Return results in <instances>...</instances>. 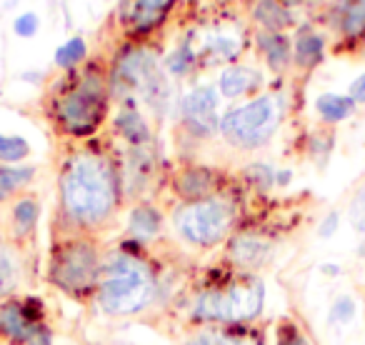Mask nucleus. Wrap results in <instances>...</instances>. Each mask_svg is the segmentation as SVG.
I'll list each match as a JSON object with an SVG mask.
<instances>
[{
  "label": "nucleus",
  "mask_w": 365,
  "mask_h": 345,
  "mask_svg": "<svg viewBox=\"0 0 365 345\" xmlns=\"http://www.w3.org/2000/svg\"><path fill=\"white\" fill-rule=\"evenodd\" d=\"M363 345H365V343H363Z\"/></svg>",
  "instance_id": "39"
},
{
  "label": "nucleus",
  "mask_w": 365,
  "mask_h": 345,
  "mask_svg": "<svg viewBox=\"0 0 365 345\" xmlns=\"http://www.w3.org/2000/svg\"><path fill=\"white\" fill-rule=\"evenodd\" d=\"M180 345H225V335L215 333V330H200L188 340H182Z\"/></svg>",
  "instance_id": "33"
},
{
  "label": "nucleus",
  "mask_w": 365,
  "mask_h": 345,
  "mask_svg": "<svg viewBox=\"0 0 365 345\" xmlns=\"http://www.w3.org/2000/svg\"><path fill=\"white\" fill-rule=\"evenodd\" d=\"M338 228H340V213H338V210H330V213L325 215L323 220H320V225H318V238H323V240L333 238V235L338 233Z\"/></svg>",
  "instance_id": "34"
},
{
  "label": "nucleus",
  "mask_w": 365,
  "mask_h": 345,
  "mask_svg": "<svg viewBox=\"0 0 365 345\" xmlns=\"http://www.w3.org/2000/svg\"><path fill=\"white\" fill-rule=\"evenodd\" d=\"M33 180H36V168L33 165H26V163H21V165H0V193L6 198L21 193Z\"/></svg>",
  "instance_id": "22"
},
{
  "label": "nucleus",
  "mask_w": 365,
  "mask_h": 345,
  "mask_svg": "<svg viewBox=\"0 0 365 345\" xmlns=\"http://www.w3.org/2000/svg\"><path fill=\"white\" fill-rule=\"evenodd\" d=\"M220 93L215 86H195L180 98V123L193 138H213L220 133Z\"/></svg>",
  "instance_id": "9"
},
{
  "label": "nucleus",
  "mask_w": 365,
  "mask_h": 345,
  "mask_svg": "<svg viewBox=\"0 0 365 345\" xmlns=\"http://www.w3.org/2000/svg\"><path fill=\"white\" fill-rule=\"evenodd\" d=\"M325 56V41L318 36V33L310 31H300L295 36L293 43V66L303 68V71H310V68L320 66Z\"/></svg>",
  "instance_id": "19"
},
{
  "label": "nucleus",
  "mask_w": 365,
  "mask_h": 345,
  "mask_svg": "<svg viewBox=\"0 0 365 345\" xmlns=\"http://www.w3.org/2000/svg\"><path fill=\"white\" fill-rule=\"evenodd\" d=\"M238 200L215 193L193 203H178L170 213V228L185 248L213 250L228 243L230 235L238 230Z\"/></svg>",
  "instance_id": "4"
},
{
  "label": "nucleus",
  "mask_w": 365,
  "mask_h": 345,
  "mask_svg": "<svg viewBox=\"0 0 365 345\" xmlns=\"http://www.w3.org/2000/svg\"><path fill=\"white\" fill-rule=\"evenodd\" d=\"M218 88L220 98L225 101H240V98H255L258 91L263 88V73L253 66H243V63H230L228 68H223L218 76Z\"/></svg>",
  "instance_id": "12"
},
{
  "label": "nucleus",
  "mask_w": 365,
  "mask_h": 345,
  "mask_svg": "<svg viewBox=\"0 0 365 345\" xmlns=\"http://www.w3.org/2000/svg\"><path fill=\"white\" fill-rule=\"evenodd\" d=\"M275 345H313L308 330L298 323L295 318H280L275 323Z\"/></svg>",
  "instance_id": "28"
},
{
  "label": "nucleus",
  "mask_w": 365,
  "mask_h": 345,
  "mask_svg": "<svg viewBox=\"0 0 365 345\" xmlns=\"http://www.w3.org/2000/svg\"><path fill=\"white\" fill-rule=\"evenodd\" d=\"M348 223L358 235H365V185L353 195V198H350Z\"/></svg>",
  "instance_id": "30"
},
{
  "label": "nucleus",
  "mask_w": 365,
  "mask_h": 345,
  "mask_svg": "<svg viewBox=\"0 0 365 345\" xmlns=\"http://www.w3.org/2000/svg\"><path fill=\"white\" fill-rule=\"evenodd\" d=\"M240 53V43L230 41V38H213L205 46V56H210L213 61H233Z\"/></svg>",
  "instance_id": "31"
},
{
  "label": "nucleus",
  "mask_w": 365,
  "mask_h": 345,
  "mask_svg": "<svg viewBox=\"0 0 365 345\" xmlns=\"http://www.w3.org/2000/svg\"><path fill=\"white\" fill-rule=\"evenodd\" d=\"M103 253L91 235H66L56 240L48 260V283L73 300L96 298Z\"/></svg>",
  "instance_id": "6"
},
{
  "label": "nucleus",
  "mask_w": 365,
  "mask_h": 345,
  "mask_svg": "<svg viewBox=\"0 0 365 345\" xmlns=\"http://www.w3.org/2000/svg\"><path fill=\"white\" fill-rule=\"evenodd\" d=\"M173 193L180 203H193L210 195L220 193V172L210 170L205 165H188L175 172L173 178Z\"/></svg>",
  "instance_id": "11"
},
{
  "label": "nucleus",
  "mask_w": 365,
  "mask_h": 345,
  "mask_svg": "<svg viewBox=\"0 0 365 345\" xmlns=\"http://www.w3.org/2000/svg\"><path fill=\"white\" fill-rule=\"evenodd\" d=\"M113 128H115V133L130 148L150 145V140H153L150 125H148V120L143 118V113L138 110L133 103H123L120 110H118V115L113 118Z\"/></svg>",
  "instance_id": "16"
},
{
  "label": "nucleus",
  "mask_w": 365,
  "mask_h": 345,
  "mask_svg": "<svg viewBox=\"0 0 365 345\" xmlns=\"http://www.w3.org/2000/svg\"><path fill=\"white\" fill-rule=\"evenodd\" d=\"M290 178H293V172H290V170H275V185H280V188H283V185H288Z\"/></svg>",
  "instance_id": "37"
},
{
  "label": "nucleus",
  "mask_w": 365,
  "mask_h": 345,
  "mask_svg": "<svg viewBox=\"0 0 365 345\" xmlns=\"http://www.w3.org/2000/svg\"><path fill=\"white\" fill-rule=\"evenodd\" d=\"M0 338L13 345H53V330L36 300L13 295L0 300Z\"/></svg>",
  "instance_id": "8"
},
{
  "label": "nucleus",
  "mask_w": 365,
  "mask_h": 345,
  "mask_svg": "<svg viewBox=\"0 0 365 345\" xmlns=\"http://www.w3.org/2000/svg\"><path fill=\"white\" fill-rule=\"evenodd\" d=\"M38 28H41V18H38V13H21V16L13 21V33H16L18 38H33L38 33Z\"/></svg>",
  "instance_id": "32"
},
{
  "label": "nucleus",
  "mask_w": 365,
  "mask_h": 345,
  "mask_svg": "<svg viewBox=\"0 0 365 345\" xmlns=\"http://www.w3.org/2000/svg\"><path fill=\"white\" fill-rule=\"evenodd\" d=\"M33 148L23 135L0 133V165H21L31 158Z\"/></svg>",
  "instance_id": "25"
},
{
  "label": "nucleus",
  "mask_w": 365,
  "mask_h": 345,
  "mask_svg": "<svg viewBox=\"0 0 365 345\" xmlns=\"http://www.w3.org/2000/svg\"><path fill=\"white\" fill-rule=\"evenodd\" d=\"M358 318V298L353 293H340L338 298L330 303L325 323L330 328H348L353 320Z\"/></svg>",
  "instance_id": "24"
},
{
  "label": "nucleus",
  "mask_w": 365,
  "mask_h": 345,
  "mask_svg": "<svg viewBox=\"0 0 365 345\" xmlns=\"http://www.w3.org/2000/svg\"><path fill=\"white\" fill-rule=\"evenodd\" d=\"M163 228H165V215L160 208L153 203H135L128 213V235L130 243L138 245H150L160 238Z\"/></svg>",
  "instance_id": "13"
},
{
  "label": "nucleus",
  "mask_w": 365,
  "mask_h": 345,
  "mask_svg": "<svg viewBox=\"0 0 365 345\" xmlns=\"http://www.w3.org/2000/svg\"><path fill=\"white\" fill-rule=\"evenodd\" d=\"M340 28L348 38H358L365 33V0H345L340 13Z\"/></svg>",
  "instance_id": "27"
},
{
  "label": "nucleus",
  "mask_w": 365,
  "mask_h": 345,
  "mask_svg": "<svg viewBox=\"0 0 365 345\" xmlns=\"http://www.w3.org/2000/svg\"><path fill=\"white\" fill-rule=\"evenodd\" d=\"M123 172L108 153L81 148L58 178V215L68 235H91L113 223L123 203Z\"/></svg>",
  "instance_id": "1"
},
{
  "label": "nucleus",
  "mask_w": 365,
  "mask_h": 345,
  "mask_svg": "<svg viewBox=\"0 0 365 345\" xmlns=\"http://www.w3.org/2000/svg\"><path fill=\"white\" fill-rule=\"evenodd\" d=\"M255 48L273 73H285L293 66V43L288 41L285 33L258 31L255 33Z\"/></svg>",
  "instance_id": "15"
},
{
  "label": "nucleus",
  "mask_w": 365,
  "mask_h": 345,
  "mask_svg": "<svg viewBox=\"0 0 365 345\" xmlns=\"http://www.w3.org/2000/svg\"><path fill=\"white\" fill-rule=\"evenodd\" d=\"M175 0H130L125 8V21L133 33H150L165 21Z\"/></svg>",
  "instance_id": "14"
},
{
  "label": "nucleus",
  "mask_w": 365,
  "mask_h": 345,
  "mask_svg": "<svg viewBox=\"0 0 365 345\" xmlns=\"http://www.w3.org/2000/svg\"><path fill=\"white\" fill-rule=\"evenodd\" d=\"M268 288L258 273H235L218 285L195 290L188 300V318L205 328H248L260 320Z\"/></svg>",
  "instance_id": "3"
},
{
  "label": "nucleus",
  "mask_w": 365,
  "mask_h": 345,
  "mask_svg": "<svg viewBox=\"0 0 365 345\" xmlns=\"http://www.w3.org/2000/svg\"><path fill=\"white\" fill-rule=\"evenodd\" d=\"M225 345H260V340L250 333H235L225 335Z\"/></svg>",
  "instance_id": "36"
},
{
  "label": "nucleus",
  "mask_w": 365,
  "mask_h": 345,
  "mask_svg": "<svg viewBox=\"0 0 365 345\" xmlns=\"http://www.w3.org/2000/svg\"><path fill=\"white\" fill-rule=\"evenodd\" d=\"M88 58V43L86 38L81 36H73L68 38L63 46L56 48V56H53V61H56V66L61 68V71H76L78 66H83Z\"/></svg>",
  "instance_id": "23"
},
{
  "label": "nucleus",
  "mask_w": 365,
  "mask_h": 345,
  "mask_svg": "<svg viewBox=\"0 0 365 345\" xmlns=\"http://www.w3.org/2000/svg\"><path fill=\"white\" fill-rule=\"evenodd\" d=\"M160 290L163 280L155 263L123 245L103 255L101 278L93 300L110 318H133L150 310L160 298Z\"/></svg>",
  "instance_id": "2"
},
{
  "label": "nucleus",
  "mask_w": 365,
  "mask_h": 345,
  "mask_svg": "<svg viewBox=\"0 0 365 345\" xmlns=\"http://www.w3.org/2000/svg\"><path fill=\"white\" fill-rule=\"evenodd\" d=\"M38 220H41V200H38L36 195H21V198L11 205V238H13V243L31 240L38 230Z\"/></svg>",
  "instance_id": "17"
},
{
  "label": "nucleus",
  "mask_w": 365,
  "mask_h": 345,
  "mask_svg": "<svg viewBox=\"0 0 365 345\" xmlns=\"http://www.w3.org/2000/svg\"><path fill=\"white\" fill-rule=\"evenodd\" d=\"M355 103L350 101V96H340V93H320L315 98V113L323 123L335 125V123H343L353 115Z\"/></svg>",
  "instance_id": "20"
},
{
  "label": "nucleus",
  "mask_w": 365,
  "mask_h": 345,
  "mask_svg": "<svg viewBox=\"0 0 365 345\" xmlns=\"http://www.w3.org/2000/svg\"><path fill=\"white\" fill-rule=\"evenodd\" d=\"M3 200H8V198H6V195H3V193H0V203H3Z\"/></svg>",
  "instance_id": "38"
},
{
  "label": "nucleus",
  "mask_w": 365,
  "mask_h": 345,
  "mask_svg": "<svg viewBox=\"0 0 365 345\" xmlns=\"http://www.w3.org/2000/svg\"><path fill=\"white\" fill-rule=\"evenodd\" d=\"M110 103V76L98 68L83 71L53 101L51 115L56 125L71 138H88L103 125Z\"/></svg>",
  "instance_id": "5"
},
{
  "label": "nucleus",
  "mask_w": 365,
  "mask_h": 345,
  "mask_svg": "<svg viewBox=\"0 0 365 345\" xmlns=\"http://www.w3.org/2000/svg\"><path fill=\"white\" fill-rule=\"evenodd\" d=\"M195 66H198V53L193 51L190 41H182L180 46L165 58V73H170L173 78L188 76Z\"/></svg>",
  "instance_id": "26"
},
{
  "label": "nucleus",
  "mask_w": 365,
  "mask_h": 345,
  "mask_svg": "<svg viewBox=\"0 0 365 345\" xmlns=\"http://www.w3.org/2000/svg\"><path fill=\"white\" fill-rule=\"evenodd\" d=\"M348 96H350V101H353L355 105H363V103H365V73H360V76L350 83Z\"/></svg>",
  "instance_id": "35"
},
{
  "label": "nucleus",
  "mask_w": 365,
  "mask_h": 345,
  "mask_svg": "<svg viewBox=\"0 0 365 345\" xmlns=\"http://www.w3.org/2000/svg\"><path fill=\"white\" fill-rule=\"evenodd\" d=\"M285 108L280 93H260L220 115V138L238 150H258L268 145L283 125Z\"/></svg>",
  "instance_id": "7"
},
{
  "label": "nucleus",
  "mask_w": 365,
  "mask_h": 345,
  "mask_svg": "<svg viewBox=\"0 0 365 345\" xmlns=\"http://www.w3.org/2000/svg\"><path fill=\"white\" fill-rule=\"evenodd\" d=\"M278 240L258 228H238L225 243V260L238 273H258L273 260Z\"/></svg>",
  "instance_id": "10"
},
{
  "label": "nucleus",
  "mask_w": 365,
  "mask_h": 345,
  "mask_svg": "<svg viewBox=\"0 0 365 345\" xmlns=\"http://www.w3.org/2000/svg\"><path fill=\"white\" fill-rule=\"evenodd\" d=\"M23 280V258L11 240L0 238V300L16 295Z\"/></svg>",
  "instance_id": "18"
},
{
  "label": "nucleus",
  "mask_w": 365,
  "mask_h": 345,
  "mask_svg": "<svg viewBox=\"0 0 365 345\" xmlns=\"http://www.w3.org/2000/svg\"><path fill=\"white\" fill-rule=\"evenodd\" d=\"M253 21L258 23L263 31L283 33L285 28L293 23V18H290V11L280 0H258L253 6Z\"/></svg>",
  "instance_id": "21"
},
{
  "label": "nucleus",
  "mask_w": 365,
  "mask_h": 345,
  "mask_svg": "<svg viewBox=\"0 0 365 345\" xmlns=\"http://www.w3.org/2000/svg\"><path fill=\"white\" fill-rule=\"evenodd\" d=\"M243 180L258 193H268L270 188H275V168L263 160H255L243 168Z\"/></svg>",
  "instance_id": "29"
}]
</instances>
